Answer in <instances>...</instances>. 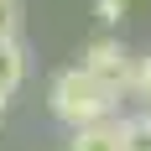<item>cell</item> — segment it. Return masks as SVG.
<instances>
[{
  "label": "cell",
  "mask_w": 151,
  "mask_h": 151,
  "mask_svg": "<svg viewBox=\"0 0 151 151\" xmlns=\"http://www.w3.org/2000/svg\"><path fill=\"white\" fill-rule=\"evenodd\" d=\"M47 104H52V115H58L63 125L83 130V125L115 120V104H120V94L109 89V83H99L89 68H63V73L52 78V89H47Z\"/></svg>",
  "instance_id": "1"
},
{
  "label": "cell",
  "mask_w": 151,
  "mask_h": 151,
  "mask_svg": "<svg viewBox=\"0 0 151 151\" xmlns=\"http://www.w3.org/2000/svg\"><path fill=\"white\" fill-rule=\"evenodd\" d=\"M78 68H89L99 83H109L115 94H125L130 83H136V58L120 47V37H94L89 47H83V63Z\"/></svg>",
  "instance_id": "2"
},
{
  "label": "cell",
  "mask_w": 151,
  "mask_h": 151,
  "mask_svg": "<svg viewBox=\"0 0 151 151\" xmlns=\"http://www.w3.org/2000/svg\"><path fill=\"white\" fill-rule=\"evenodd\" d=\"M68 151H120V120H99V125L73 130Z\"/></svg>",
  "instance_id": "3"
},
{
  "label": "cell",
  "mask_w": 151,
  "mask_h": 151,
  "mask_svg": "<svg viewBox=\"0 0 151 151\" xmlns=\"http://www.w3.org/2000/svg\"><path fill=\"white\" fill-rule=\"evenodd\" d=\"M94 16H99L104 26H115V21L125 16V0H94Z\"/></svg>",
  "instance_id": "8"
},
{
  "label": "cell",
  "mask_w": 151,
  "mask_h": 151,
  "mask_svg": "<svg viewBox=\"0 0 151 151\" xmlns=\"http://www.w3.org/2000/svg\"><path fill=\"white\" fill-rule=\"evenodd\" d=\"M120 151H151V115L120 120Z\"/></svg>",
  "instance_id": "5"
},
{
  "label": "cell",
  "mask_w": 151,
  "mask_h": 151,
  "mask_svg": "<svg viewBox=\"0 0 151 151\" xmlns=\"http://www.w3.org/2000/svg\"><path fill=\"white\" fill-rule=\"evenodd\" d=\"M130 94H136L141 104H146V115H151V52L136 58V83H130Z\"/></svg>",
  "instance_id": "6"
},
{
  "label": "cell",
  "mask_w": 151,
  "mask_h": 151,
  "mask_svg": "<svg viewBox=\"0 0 151 151\" xmlns=\"http://www.w3.org/2000/svg\"><path fill=\"white\" fill-rule=\"evenodd\" d=\"M0 115H5V99H0Z\"/></svg>",
  "instance_id": "9"
},
{
  "label": "cell",
  "mask_w": 151,
  "mask_h": 151,
  "mask_svg": "<svg viewBox=\"0 0 151 151\" xmlns=\"http://www.w3.org/2000/svg\"><path fill=\"white\" fill-rule=\"evenodd\" d=\"M21 31V0H0V42H16Z\"/></svg>",
  "instance_id": "7"
},
{
  "label": "cell",
  "mask_w": 151,
  "mask_h": 151,
  "mask_svg": "<svg viewBox=\"0 0 151 151\" xmlns=\"http://www.w3.org/2000/svg\"><path fill=\"white\" fill-rule=\"evenodd\" d=\"M26 78V47L21 42H0V99H11Z\"/></svg>",
  "instance_id": "4"
}]
</instances>
